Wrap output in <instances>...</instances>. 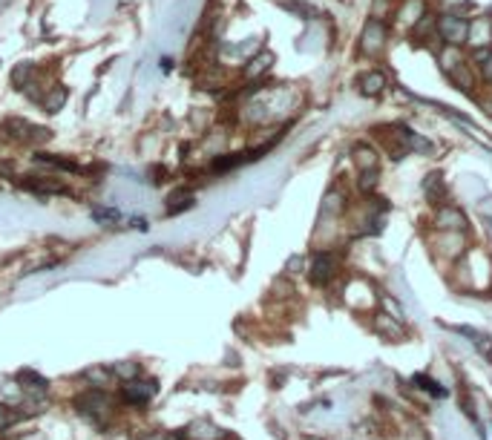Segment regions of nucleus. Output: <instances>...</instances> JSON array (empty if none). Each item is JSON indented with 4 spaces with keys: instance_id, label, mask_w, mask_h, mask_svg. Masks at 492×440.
<instances>
[{
    "instance_id": "obj_1",
    "label": "nucleus",
    "mask_w": 492,
    "mask_h": 440,
    "mask_svg": "<svg viewBox=\"0 0 492 440\" xmlns=\"http://www.w3.org/2000/svg\"><path fill=\"white\" fill-rule=\"evenodd\" d=\"M75 409H78V415H84L92 426L104 429L107 415H110V397L104 395V391H87V395L75 397Z\"/></svg>"
},
{
    "instance_id": "obj_2",
    "label": "nucleus",
    "mask_w": 492,
    "mask_h": 440,
    "mask_svg": "<svg viewBox=\"0 0 492 440\" xmlns=\"http://www.w3.org/2000/svg\"><path fill=\"white\" fill-rule=\"evenodd\" d=\"M3 133L12 138V141H21V144H43L52 138V129L46 127H38L26 118H6L3 121Z\"/></svg>"
},
{
    "instance_id": "obj_3",
    "label": "nucleus",
    "mask_w": 492,
    "mask_h": 440,
    "mask_svg": "<svg viewBox=\"0 0 492 440\" xmlns=\"http://www.w3.org/2000/svg\"><path fill=\"white\" fill-rule=\"evenodd\" d=\"M386 41H389V29L383 21L377 18H369L363 32H360V52H363L366 58H380L383 49H386Z\"/></svg>"
},
{
    "instance_id": "obj_4",
    "label": "nucleus",
    "mask_w": 492,
    "mask_h": 440,
    "mask_svg": "<svg viewBox=\"0 0 492 440\" xmlns=\"http://www.w3.org/2000/svg\"><path fill=\"white\" fill-rule=\"evenodd\" d=\"M467 23L458 12H444V14H438V38L444 41V46H461L467 43Z\"/></svg>"
},
{
    "instance_id": "obj_5",
    "label": "nucleus",
    "mask_w": 492,
    "mask_h": 440,
    "mask_svg": "<svg viewBox=\"0 0 492 440\" xmlns=\"http://www.w3.org/2000/svg\"><path fill=\"white\" fill-rule=\"evenodd\" d=\"M337 276V256L331 251H317L314 259H311V268H308V280L314 282L317 288L328 285Z\"/></svg>"
},
{
    "instance_id": "obj_6",
    "label": "nucleus",
    "mask_w": 492,
    "mask_h": 440,
    "mask_svg": "<svg viewBox=\"0 0 492 440\" xmlns=\"http://www.w3.org/2000/svg\"><path fill=\"white\" fill-rule=\"evenodd\" d=\"M467 43L472 52H484V49H492V18L486 14H478L467 23Z\"/></svg>"
},
{
    "instance_id": "obj_7",
    "label": "nucleus",
    "mask_w": 492,
    "mask_h": 440,
    "mask_svg": "<svg viewBox=\"0 0 492 440\" xmlns=\"http://www.w3.org/2000/svg\"><path fill=\"white\" fill-rule=\"evenodd\" d=\"M158 395V383L156 380H130L121 386V400L130 406H147Z\"/></svg>"
},
{
    "instance_id": "obj_8",
    "label": "nucleus",
    "mask_w": 492,
    "mask_h": 440,
    "mask_svg": "<svg viewBox=\"0 0 492 440\" xmlns=\"http://www.w3.org/2000/svg\"><path fill=\"white\" fill-rule=\"evenodd\" d=\"M467 216H464V210H458L455 205H444V207H438V213H435V227L440 233H467Z\"/></svg>"
},
{
    "instance_id": "obj_9",
    "label": "nucleus",
    "mask_w": 492,
    "mask_h": 440,
    "mask_svg": "<svg viewBox=\"0 0 492 440\" xmlns=\"http://www.w3.org/2000/svg\"><path fill=\"white\" fill-rule=\"evenodd\" d=\"M18 383H21L23 397H32V400H43L46 391H49V380L43 377V374L32 371V368H21L18 371Z\"/></svg>"
},
{
    "instance_id": "obj_10",
    "label": "nucleus",
    "mask_w": 492,
    "mask_h": 440,
    "mask_svg": "<svg viewBox=\"0 0 492 440\" xmlns=\"http://www.w3.org/2000/svg\"><path fill=\"white\" fill-rule=\"evenodd\" d=\"M386 87H389V78L380 70H369V72H363V75L357 78V90H360V95H366V98L383 95Z\"/></svg>"
},
{
    "instance_id": "obj_11",
    "label": "nucleus",
    "mask_w": 492,
    "mask_h": 440,
    "mask_svg": "<svg viewBox=\"0 0 492 440\" xmlns=\"http://www.w3.org/2000/svg\"><path fill=\"white\" fill-rule=\"evenodd\" d=\"M400 29H415V23L426 14V0H403L400 9H395Z\"/></svg>"
},
{
    "instance_id": "obj_12",
    "label": "nucleus",
    "mask_w": 492,
    "mask_h": 440,
    "mask_svg": "<svg viewBox=\"0 0 492 440\" xmlns=\"http://www.w3.org/2000/svg\"><path fill=\"white\" fill-rule=\"evenodd\" d=\"M21 185L26 190H32V193H46V196H67L70 193L67 185L55 182V178H43V176H29L26 182H21Z\"/></svg>"
},
{
    "instance_id": "obj_13",
    "label": "nucleus",
    "mask_w": 492,
    "mask_h": 440,
    "mask_svg": "<svg viewBox=\"0 0 492 440\" xmlns=\"http://www.w3.org/2000/svg\"><path fill=\"white\" fill-rule=\"evenodd\" d=\"M423 193H426V199H429L435 207L449 205L447 202V185H444V178H440V173H432V176L423 178Z\"/></svg>"
},
{
    "instance_id": "obj_14",
    "label": "nucleus",
    "mask_w": 492,
    "mask_h": 440,
    "mask_svg": "<svg viewBox=\"0 0 492 440\" xmlns=\"http://www.w3.org/2000/svg\"><path fill=\"white\" fill-rule=\"evenodd\" d=\"M449 81L452 84L461 90L464 95H475V87H478V78H475V72H472V67L464 61L461 67H455L452 72H449Z\"/></svg>"
},
{
    "instance_id": "obj_15",
    "label": "nucleus",
    "mask_w": 492,
    "mask_h": 440,
    "mask_svg": "<svg viewBox=\"0 0 492 440\" xmlns=\"http://www.w3.org/2000/svg\"><path fill=\"white\" fill-rule=\"evenodd\" d=\"M187 440H219L222 437V429L219 426H213L210 420H193L187 432H185Z\"/></svg>"
},
{
    "instance_id": "obj_16",
    "label": "nucleus",
    "mask_w": 492,
    "mask_h": 440,
    "mask_svg": "<svg viewBox=\"0 0 492 440\" xmlns=\"http://www.w3.org/2000/svg\"><path fill=\"white\" fill-rule=\"evenodd\" d=\"M354 165L357 170H380V156H377V150H371L369 144H357L354 147Z\"/></svg>"
},
{
    "instance_id": "obj_17",
    "label": "nucleus",
    "mask_w": 492,
    "mask_h": 440,
    "mask_svg": "<svg viewBox=\"0 0 492 440\" xmlns=\"http://www.w3.org/2000/svg\"><path fill=\"white\" fill-rule=\"evenodd\" d=\"M271 63H274V55L271 52H259L254 55L248 63H245V78L248 81H259L262 75H265L271 70Z\"/></svg>"
},
{
    "instance_id": "obj_18",
    "label": "nucleus",
    "mask_w": 492,
    "mask_h": 440,
    "mask_svg": "<svg viewBox=\"0 0 492 440\" xmlns=\"http://www.w3.org/2000/svg\"><path fill=\"white\" fill-rule=\"evenodd\" d=\"M464 61H467V55H464L461 46H444V49L438 52V63H440V70H444L447 75H449L455 67H461Z\"/></svg>"
},
{
    "instance_id": "obj_19",
    "label": "nucleus",
    "mask_w": 492,
    "mask_h": 440,
    "mask_svg": "<svg viewBox=\"0 0 492 440\" xmlns=\"http://www.w3.org/2000/svg\"><path fill=\"white\" fill-rule=\"evenodd\" d=\"M67 98H70V90L63 87V84H55V87H49V92L43 95V109L46 112H61L63 104H67Z\"/></svg>"
},
{
    "instance_id": "obj_20",
    "label": "nucleus",
    "mask_w": 492,
    "mask_h": 440,
    "mask_svg": "<svg viewBox=\"0 0 492 440\" xmlns=\"http://www.w3.org/2000/svg\"><path fill=\"white\" fill-rule=\"evenodd\" d=\"M346 210V193L342 190H328L325 199H322V216H340Z\"/></svg>"
},
{
    "instance_id": "obj_21",
    "label": "nucleus",
    "mask_w": 492,
    "mask_h": 440,
    "mask_svg": "<svg viewBox=\"0 0 492 440\" xmlns=\"http://www.w3.org/2000/svg\"><path fill=\"white\" fill-rule=\"evenodd\" d=\"M81 377L90 380V383L95 386V391H104V388H110V386H112V374H110V368H104V366L84 368V374H81Z\"/></svg>"
},
{
    "instance_id": "obj_22",
    "label": "nucleus",
    "mask_w": 492,
    "mask_h": 440,
    "mask_svg": "<svg viewBox=\"0 0 492 440\" xmlns=\"http://www.w3.org/2000/svg\"><path fill=\"white\" fill-rule=\"evenodd\" d=\"M35 161H38V165H46V167H55V170L84 173V167H78L72 158H61V156H46V153H41V156H35Z\"/></svg>"
},
{
    "instance_id": "obj_23",
    "label": "nucleus",
    "mask_w": 492,
    "mask_h": 440,
    "mask_svg": "<svg viewBox=\"0 0 492 440\" xmlns=\"http://www.w3.org/2000/svg\"><path fill=\"white\" fill-rule=\"evenodd\" d=\"M110 368V374L116 380H121V383H130V380H136L139 374H141V368H139V363H130V360H121V363H112V366H107Z\"/></svg>"
},
{
    "instance_id": "obj_24",
    "label": "nucleus",
    "mask_w": 492,
    "mask_h": 440,
    "mask_svg": "<svg viewBox=\"0 0 492 440\" xmlns=\"http://www.w3.org/2000/svg\"><path fill=\"white\" fill-rule=\"evenodd\" d=\"M193 207V193L190 190H176L170 193V199H167V213L176 216V213H182V210H190Z\"/></svg>"
},
{
    "instance_id": "obj_25",
    "label": "nucleus",
    "mask_w": 492,
    "mask_h": 440,
    "mask_svg": "<svg viewBox=\"0 0 492 440\" xmlns=\"http://www.w3.org/2000/svg\"><path fill=\"white\" fill-rule=\"evenodd\" d=\"M377 185H380V170H363L357 176V190L363 196H371L377 190Z\"/></svg>"
},
{
    "instance_id": "obj_26",
    "label": "nucleus",
    "mask_w": 492,
    "mask_h": 440,
    "mask_svg": "<svg viewBox=\"0 0 492 440\" xmlns=\"http://www.w3.org/2000/svg\"><path fill=\"white\" fill-rule=\"evenodd\" d=\"M377 328H380V334H386V337H403V322H398V319H391L389 314H377Z\"/></svg>"
},
{
    "instance_id": "obj_27",
    "label": "nucleus",
    "mask_w": 492,
    "mask_h": 440,
    "mask_svg": "<svg viewBox=\"0 0 492 440\" xmlns=\"http://www.w3.org/2000/svg\"><path fill=\"white\" fill-rule=\"evenodd\" d=\"M35 67H32V63H21V67H14V72H12V81H14V87H18V90H23L26 84H29V81L32 78H35Z\"/></svg>"
},
{
    "instance_id": "obj_28",
    "label": "nucleus",
    "mask_w": 492,
    "mask_h": 440,
    "mask_svg": "<svg viewBox=\"0 0 492 440\" xmlns=\"http://www.w3.org/2000/svg\"><path fill=\"white\" fill-rule=\"evenodd\" d=\"M415 383H418L423 391H429V395H435V397H447V395H449V388H440V383H435L432 377H426V374H418Z\"/></svg>"
},
{
    "instance_id": "obj_29",
    "label": "nucleus",
    "mask_w": 492,
    "mask_h": 440,
    "mask_svg": "<svg viewBox=\"0 0 492 440\" xmlns=\"http://www.w3.org/2000/svg\"><path fill=\"white\" fill-rule=\"evenodd\" d=\"M92 219H98L101 224H116L121 219V213L116 207H92Z\"/></svg>"
},
{
    "instance_id": "obj_30",
    "label": "nucleus",
    "mask_w": 492,
    "mask_h": 440,
    "mask_svg": "<svg viewBox=\"0 0 492 440\" xmlns=\"http://www.w3.org/2000/svg\"><path fill=\"white\" fill-rule=\"evenodd\" d=\"M380 302H383V308L389 311V317H391V319H398V322H403V319H406V311L400 308V302H398L395 297H383ZM386 311H383V314H386Z\"/></svg>"
},
{
    "instance_id": "obj_31",
    "label": "nucleus",
    "mask_w": 492,
    "mask_h": 440,
    "mask_svg": "<svg viewBox=\"0 0 492 440\" xmlns=\"http://www.w3.org/2000/svg\"><path fill=\"white\" fill-rule=\"evenodd\" d=\"M478 70H481V78L486 81V84L492 87V49H489V52H486V58L478 63Z\"/></svg>"
},
{
    "instance_id": "obj_32",
    "label": "nucleus",
    "mask_w": 492,
    "mask_h": 440,
    "mask_svg": "<svg viewBox=\"0 0 492 440\" xmlns=\"http://www.w3.org/2000/svg\"><path fill=\"white\" fill-rule=\"evenodd\" d=\"M303 265H305V259H303V256H291V259H288V265H285V271H288V273H300Z\"/></svg>"
},
{
    "instance_id": "obj_33",
    "label": "nucleus",
    "mask_w": 492,
    "mask_h": 440,
    "mask_svg": "<svg viewBox=\"0 0 492 440\" xmlns=\"http://www.w3.org/2000/svg\"><path fill=\"white\" fill-rule=\"evenodd\" d=\"M14 420H18V415H12L6 406H0V429H6L9 423H14Z\"/></svg>"
},
{
    "instance_id": "obj_34",
    "label": "nucleus",
    "mask_w": 492,
    "mask_h": 440,
    "mask_svg": "<svg viewBox=\"0 0 492 440\" xmlns=\"http://www.w3.org/2000/svg\"><path fill=\"white\" fill-rule=\"evenodd\" d=\"M458 6H464V0H444V9H449V12H455Z\"/></svg>"
},
{
    "instance_id": "obj_35",
    "label": "nucleus",
    "mask_w": 492,
    "mask_h": 440,
    "mask_svg": "<svg viewBox=\"0 0 492 440\" xmlns=\"http://www.w3.org/2000/svg\"><path fill=\"white\" fill-rule=\"evenodd\" d=\"M141 440H164L161 434H147V437H141Z\"/></svg>"
},
{
    "instance_id": "obj_36",
    "label": "nucleus",
    "mask_w": 492,
    "mask_h": 440,
    "mask_svg": "<svg viewBox=\"0 0 492 440\" xmlns=\"http://www.w3.org/2000/svg\"><path fill=\"white\" fill-rule=\"evenodd\" d=\"M489 116H492V101H489Z\"/></svg>"
}]
</instances>
